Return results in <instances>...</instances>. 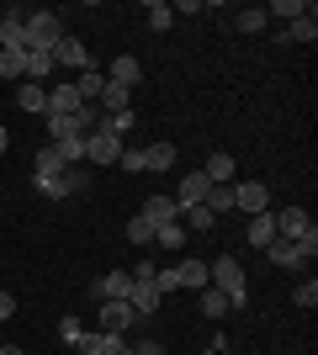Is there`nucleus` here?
<instances>
[{
	"label": "nucleus",
	"mask_w": 318,
	"mask_h": 355,
	"mask_svg": "<svg viewBox=\"0 0 318 355\" xmlns=\"http://www.w3.org/2000/svg\"><path fill=\"white\" fill-rule=\"evenodd\" d=\"M27 53H53L64 37V16L59 11H27Z\"/></svg>",
	"instance_id": "nucleus-2"
},
{
	"label": "nucleus",
	"mask_w": 318,
	"mask_h": 355,
	"mask_svg": "<svg viewBox=\"0 0 318 355\" xmlns=\"http://www.w3.org/2000/svg\"><path fill=\"white\" fill-rule=\"evenodd\" d=\"M313 37H318V21H313V6H308V11H303V16H297V21H287V27L276 32V43H281V48H287V43H313Z\"/></svg>",
	"instance_id": "nucleus-9"
},
{
	"label": "nucleus",
	"mask_w": 318,
	"mask_h": 355,
	"mask_svg": "<svg viewBox=\"0 0 318 355\" xmlns=\"http://www.w3.org/2000/svg\"><path fill=\"white\" fill-rule=\"evenodd\" d=\"M80 106H85V101L75 96V85H53V90H48V112H43V117H75Z\"/></svg>",
	"instance_id": "nucleus-11"
},
{
	"label": "nucleus",
	"mask_w": 318,
	"mask_h": 355,
	"mask_svg": "<svg viewBox=\"0 0 318 355\" xmlns=\"http://www.w3.org/2000/svg\"><path fill=\"white\" fill-rule=\"evenodd\" d=\"M6 148H11V133H6V128H0V154H6Z\"/></svg>",
	"instance_id": "nucleus-40"
},
{
	"label": "nucleus",
	"mask_w": 318,
	"mask_h": 355,
	"mask_svg": "<svg viewBox=\"0 0 318 355\" xmlns=\"http://www.w3.org/2000/svg\"><path fill=\"white\" fill-rule=\"evenodd\" d=\"M11 313H16V297H11V292H0V324H6Z\"/></svg>",
	"instance_id": "nucleus-38"
},
{
	"label": "nucleus",
	"mask_w": 318,
	"mask_h": 355,
	"mask_svg": "<svg viewBox=\"0 0 318 355\" xmlns=\"http://www.w3.org/2000/svg\"><path fill=\"white\" fill-rule=\"evenodd\" d=\"M244 239H249V250H265V244L276 239V212H255L249 228H244Z\"/></svg>",
	"instance_id": "nucleus-14"
},
{
	"label": "nucleus",
	"mask_w": 318,
	"mask_h": 355,
	"mask_svg": "<svg viewBox=\"0 0 318 355\" xmlns=\"http://www.w3.org/2000/svg\"><path fill=\"white\" fill-rule=\"evenodd\" d=\"M233 27H239V32H260V27H265V11H260V6H249V11L233 16Z\"/></svg>",
	"instance_id": "nucleus-32"
},
{
	"label": "nucleus",
	"mask_w": 318,
	"mask_h": 355,
	"mask_svg": "<svg viewBox=\"0 0 318 355\" xmlns=\"http://www.w3.org/2000/svg\"><path fill=\"white\" fill-rule=\"evenodd\" d=\"M143 218H149L154 228H165V223H181V207H175V196H149V202H143Z\"/></svg>",
	"instance_id": "nucleus-13"
},
{
	"label": "nucleus",
	"mask_w": 318,
	"mask_h": 355,
	"mask_svg": "<svg viewBox=\"0 0 318 355\" xmlns=\"http://www.w3.org/2000/svg\"><path fill=\"white\" fill-rule=\"evenodd\" d=\"M175 164V144H149L143 148V170H170Z\"/></svg>",
	"instance_id": "nucleus-24"
},
{
	"label": "nucleus",
	"mask_w": 318,
	"mask_h": 355,
	"mask_svg": "<svg viewBox=\"0 0 318 355\" xmlns=\"http://www.w3.org/2000/svg\"><path fill=\"white\" fill-rule=\"evenodd\" d=\"M91 292H96V302H127L133 297V270H106Z\"/></svg>",
	"instance_id": "nucleus-7"
},
{
	"label": "nucleus",
	"mask_w": 318,
	"mask_h": 355,
	"mask_svg": "<svg viewBox=\"0 0 318 355\" xmlns=\"http://www.w3.org/2000/svg\"><path fill=\"white\" fill-rule=\"evenodd\" d=\"M202 313H207V318H223V313H228V297L218 292V286H202Z\"/></svg>",
	"instance_id": "nucleus-28"
},
{
	"label": "nucleus",
	"mask_w": 318,
	"mask_h": 355,
	"mask_svg": "<svg viewBox=\"0 0 318 355\" xmlns=\"http://www.w3.org/2000/svg\"><path fill=\"white\" fill-rule=\"evenodd\" d=\"M127 239H133V244H154V223L143 218V212H138V218L127 223Z\"/></svg>",
	"instance_id": "nucleus-31"
},
{
	"label": "nucleus",
	"mask_w": 318,
	"mask_h": 355,
	"mask_svg": "<svg viewBox=\"0 0 318 355\" xmlns=\"http://www.w3.org/2000/svg\"><path fill=\"white\" fill-rule=\"evenodd\" d=\"M133 355H165V345H159V340H143V345H138Z\"/></svg>",
	"instance_id": "nucleus-39"
},
{
	"label": "nucleus",
	"mask_w": 318,
	"mask_h": 355,
	"mask_svg": "<svg viewBox=\"0 0 318 355\" xmlns=\"http://www.w3.org/2000/svg\"><path fill=\"white\" fill-rule=\"evenodd\" d=\"M48 74H53V53H27V80L32 85H43Z\"/></svg>",
	"instance_id": "nucleus-26"
},
{
	"label": "nucleus",
	"mask_w": 318,
	"mask_h": 355,
	"mask_svg": "<svg viewBox=\"0 0 318 355\" xmlns=\"http://www.w3.org/2000/svg\"><path fill=\"white\" fill-rule=\"evenodd\" d=\"M207 286H218V292L228 297V308H244V302H249V282H244V266L233 254H218L207 266Z\"/></svg>",
	"instance_id": "nucleus-1"
},
{
	"label": "nucleus",
	"mask_w": 318,
	"mask_h": 355,
	"mask_svg": "<svg viewBox=\"0 0 318 355\" xmlns=\"http://www.w3.org/2000/svg\"><path fill=\"white\" fill-rule=\"evenodd\" d=\"M233 170H239V164H233V154H212V159L202 164V175H207L212 186H228V180H233Z\"/></svg>",
	"instance_id": "nucleus-18"
},
{
	"label": "nucleus",
	"mask_w": 318,
	"mask_h": 355,
	"mask_svg": "<svg viewBox=\"0 0 318 355\" xmlns=\"http://www.w3.org/2000/svg\"><path fill=\"white\" fill-rule=\"evenodd\" d=\"M143 21H149L154 32H170V21H175V6H165V0H149V6H143Z\"/></svg>",
	"instance_id": "nucleus-23"
},
{
	"label": "nucleus",
	"mask_w": 318,
	"mask_h": 355,
	"mask_svg": "<svg viewBox=\"0 0 318 355\" xmlns=\"http://www.w3.org/2000/svg\"><path fill=\"white\" fill-rule=\"evenodd\" d=\"M53 64H69V69H91V53H85V43H80V37H69V32H64L59 37V48H53Z\"/></svg>",
	"instance_id": "nucleus-10"
},
{
	"label": "nucleus",
	"mask_w": 318,
	"mask_h": 355,
	"mask_svg": "<svg viewBox=\"0 0 318 355\" xmlns=\"http://www.w3.org/2000/svg\"><path fill=\"white\" fill-rule=\"evenodd\" d=\"M117 170L138 175V170H143V148H122V154H117Z\"/></svg>",
	"instance_id": "nucleus-34"
},
{
	"label": "nucleus",
	"mask_w": 318,
	"mask_h": 355,
	"mask_svg": "<svg viewBox=\"0 0 318 355\" xmlns=\"http://www.w3.org/2000/svg\"><path fill=\"white\" fill-rule=\"evenodd\" d=\"M122 148H127V144H122V138H117V133H112V128L101 122V128H96V133L85 138V164H91V170H101V164H117V154H122Z\"/></svg>",
	"instance_id": "nucleus-3"
},
{
	"label": "nucleus",
	"mask_w": 318,
	"mask_h": 355,
	"mask_svg": "<svg viewBox=\"0 0 318 355\" xmlns=\"http://www.w3.org/2000/svg\"><path fill=\"white\" fill-rule=\"evenodd\" d=\"M197 207H207L212 218H223V212H233V186H207V196H202Z\"/></svg>",
	"instance_id": "nucleus-19"
},
{
	"label": "nucleus",
	"mask_w": 318,
	"mask_h": 355,
	"mask_svg": "<svg viewBox=\"0 0 318 355\" xmlns=\"http://www.w3.org/2000/svg\"><path fill=\"white\" fill-rule=\"evenodd\" d=\"M96 106H101L106 117H117V112H133V90H122V85H112V80H106V90L96 96Z\"/></svg>",
	"instance_id": "nucleus-16"
},
{
	"label": "nucleus",
	"mask_w": 318,
	"mask_h": 355,
	"mask_svg": "<svg viewBox=\"0 0 318 355\" xmlns=\"http://www.w3.org/2000/svg\"><path fill=\"white\" fill-rule=\"evenodd\" d=\"M292 302H297V308H318V282H313V276H308V282L292 292Z\"/></svg>",
	"instance_id": "nucleus-33"
},
{
	"label": "nucleus",
	"mask_w": 318,
	"mask_h": 355,
	"mask_svg": "<svg viewBox=\"0 0 318 355\" xmlns=\"http://www.w3.org/2000/svg\"><path fill=\"white\" fill-rule=\"evenodd\" d=\"M53 154L64 164H85V138H64V144H53Z\"/></svg>",
	"instance_id": "nucleus-27"
},
{
	"label": "nucleus",
	"mask_w": 318,
	"mask_h": 355,
	"mask_svg": "<svg viewBox=\"0 0 318 355\" xmlns=\"http://www.w3.org/2000/svg\"><path fill=\"white\" fill-rule=\"evenodd\" d=\"M16 106H21V112H48V90L21 80V85H16Z\"/></svg>",
	"instance_id": "nucleus-20"
},
{
	"label": "nucleus",
	"mask_w": 318,
	"mask_h": 355,
	"mask_svg": "<svg viewBox=\"0 0 318 355\" xmlns=\"http://www.w3.org/2000/svg\"><path fill=\"white\" fill-rule=\"evenodd\" d=\"M101 122H106V128H112V133L122 138V133H127V128H133V112H117V117H101Z\"/></svg>",
	"instance_id": "nucleus-36"
},
{
	"label": "nucleus",
	"mask_w": 318,
	"mask_h": 355,
	"mask_svg": "<svg viewBox=\"0 0 318 355\" xmlns=\"http://www.w3.org/2000/svg\"><path fill=\"white\" fill-rule=\"evenodd\" d=\"M27 11L21 6H11V11L0 16V53H27Z\"/></svg>",
	"instance_id": "nucleus-5"
},
{
	"label": "nucleus",
	"mask_w": 318,
	"mask_h": 355,
	"mask_svg": "<svg viewBox=\"0 0 318 355\" xmlns=\"http://www.w3.org/2000/svg\"><path fill=\"white\" fill-rule=\"evenodd\" d=\"M80 334H85V324H80V318H64V324H59V340H64V345H75Z\"/></svg>",
	"instance_id": "nucleus-35"
},
{
	"label": "nucleus",
	"mask_w": 318,
	"mask_h": 355,
	"mask_svg": "<svg viewBox=\"0 0 318 355\" xmlns=\"http://www.w3.org/2000/svg\"><path fill=\"white\" fill-rule=\"evenodd\" d=\"M181 223H186V234H207V228H218V218H212L207 207H186Z\"/></svg>",
	"instance_id": "nucleus-25"
},
{
	"label": "nucleus",
	"mask_w": 318,
	"mask_h": 355,
	"mask_svg": "<svg viewBox=\"0 0 318 355\" xmlns=\"http://www.w3.org/2000/svg\"><path fill=\"white\" fill-rule=\"evenodd\" d=\"M101 90H106V74L96 69V64H91V69H80V80H75V96H80V101H96Z\"/></svg>",
	"instance_id": "nucleus-21"
},
{
	"label": "nucleus",
	"mask_w": 318,
	"mask_h": 355,
	"mask_svg": "<svg viewBox=\"0 0 318 355\" xmlns=\"http://www.w3.org/2000/svg\"><path fill=\"white\" fill-rule=\"evenodd\" d=\"M181 239H186L181 223H165V228H154V244H159V250H181Z\"/></svg>",
	"instance_id": "nucleus-29"
},
{
	"label": "nucleus",
	"mask_w": 318,
	"mask_h": 355,
	"mask_svg": "<svg viewBox=\"0 0 318 355\" xmlns=\"http://www.w3.org/2000/svg\"><path fill=\"white\" fill-rule=\"evenodd\" d=\"M133 302H101L96 308V334H127L133 329Z\"/></svg>",
	"instance_id": "nucleus-4"
},
{
	"label": "nucleus",
	"mask_w": 318,
	"mask_h": 355,
	"mask_svg": "<svg viewBox=\"0 0 318 355\" xmlns=\"http://www.w3.org/2000/svg\"><path fill=\"white\" fill-rule=\"evenodd\" d=\"M0 80H6V85H21V80H27V53H0Z\"/></svg>",
	"instance_id": "nucleus-22"
},
{
	"label": "nucleus",
	"mask_w": 318,
	"mask_h": 355,
	"mask_svg": "<svg viewBox=\"0 0 318 355\" xmlns=\"http://www.w3.org/2000/svg\"><path fill=\"white\" fill-rule=\"evenodd\" d=\"M265 260H271V266H287V270H297V266H308V260H313V250H303V244H292V239H271V244H265Z\"/></svg>",
	"instance_id": "nucleus-6"
},
{
	"label": "nucleus",
	"mask_w": 318,
	"mask_h": 355,
	"mask_svg": "<svg viewBox=\"0 0 318 355\" xmlns=\"http://www.w3.org/2000/svg\"><path fill=\"white\" fill-rule=\"evenodd\" d=\"M175 282L191 286V292H202V286H207V260H191V254H186L181 266H175Z\"/></svg>",
	"instance_id": "nucleus-17"
},
{
	"label": "nucleus",
	"mask_w": 318,
	"mask_h": 355,
	"mask_svg": "<svg viewBox=\"0 0 318 355\" xmlns=\"http://www.w3.org/2000/svg\"><path fill=\"white\" fill-rule=\"evenodd\" d=\"M106 80H112V85H122V90H133L138 80H143V64H138L133 53H122V59H112V69H106Z\"/></svg>",
	"instance_id": "nucleus-12"
},
{
	"label": "nucleus",
	"mask_w": 318,
	"mask_h": 355,
	"mask_svg": "<svg viewBox=\"0 0 318 355\" xmlns=\"http://www.w3.org/2000/svg\"><path fill=\"white\" fill-rule=\"evenodd\" d=\"M0 355H21V350H16V345H0Z\"/></svg>",
	"instance_id": "nucleus-41"
},
{
	"label": "nucleus",
	"mask_w": 318,
	"mask_h": 355,
	"mask_svg": "<svg viewBox=\"0 0 318 355\" xmlns=\"http://www.w3.org/2000/svg\"><path fill=\"white\" fill-rule=\"evenodd\" d=\"M207 186H212V180L207 175H202V170H191V175H181V196H175V207H197V202H202V196H207Z\"/></svg>",
	"instance_id": "nucleus-15"
},
{
	"label": "nucleus",
	"mask_w": 318,
	"mask_h": 355,
	"mask_svg": "<svg viewBox=\"0 0 318 355\" xmlns=\"http://www.w3.org/2000/svg\"><path fill=\"white\" fill-rule=\"evenodd\" d=\"M69 186H75V191H80V186H91V164H69Z\"/></svg>",
	"instance_id": "nucleus-37"
},
{
	"label": "nucleus",
	"mask_w": 318,
	"mask_h": 355,
	"mask_svg": "<svg viewBox=\"0 0 318 355\" xmlns=\"http://www.w3.org/2000/svg\"><path fill=\"white\" fill-rule=\"evenodd\" d=\"M303 11H308L303 0H276V6H265V21H271V16H281V21H297Z\"/></svg>",
	"instance_id": "nucleus-30"
},
{
	"label": "nucleus",
	"mask_w": 318,
	"mask_h": 355,
	"mask_svg": "<svg viewBox=\"0 0 318 355\" xmlns=\"http://www.w3.org/2000/svg\"><path fill=\"white\" fill-rule=\"evenodd\" d=\"M265 202H271V186H265V180H244V186H233V207L249 212V218H255V212H271Z\"/></svg>",
	"instance_id": "nucleus-8"
}]
</instances>
